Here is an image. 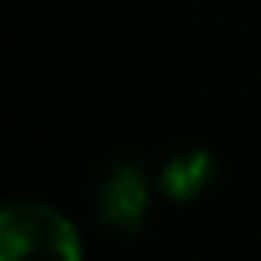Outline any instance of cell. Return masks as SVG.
I'll return each mask as SVG.
<instances>
[{
  "label": "cell",
  "instance_id": "cell-1",
  "mask_svg": "<svg viewBox=\"0 0 261 261\" xmlns=\"http://www.w3.org/2000/svg\"><path fill=\"white\" fill-rule=\"evenodd\" d=\"M0 261H84V242L53 204L0 201Z\"/></svg>",
  "mask_w": 261,
  "mask_h": 261
},
{
  "label": "cell",
  "instance_id": "cell-2",
  "mask_svg": "<svg viewBox=\"0 0 261 261\" xmlns=\"http://www.w3.org/2000/svg\"><path fill=\"white\" fill-rule=\"evenodd\" d=\"M151 204V190L144 182V170L133 163H118L106 170L102 190H98V208H102V220L114 223L121 231H133L144 223Z\"/></svg>",
  "mask_w": 261,
  "mask_h": 261
},
{
  "label": "cell",
  "instance_id": "cell-3",
  "mask_svg": "<svg viewBox=\"0 0 261 261\" xmlns=\"http://www.w3.org/2000/svg\"><path fill=\"white\" fill-rule=\"evenodd\" d=\"M212 178H216V159L204 148H190L163 167L159 182H163V193L170 201H193L212 186Z\"/></svg>",
  "mask_w": 261,
  "mask_h": 261
}]
</instances>
